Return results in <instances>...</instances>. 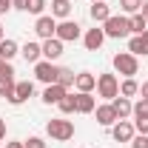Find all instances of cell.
Returning <instances> with one entry per match:
<instances>
[{"instance_id": "obj_31", "label": "cell", "mask_w": 148, "mask_h": 148, "mask_svg": "<svg viewBox=\"0 0 148 148\" xmlns=\"http://www.w3.org/2000/svg\"><path fill=\"white\" fill-rule=\"evenodd\" d=\"M131 148H148V134H134Z\"/></svg>"}, {"instance_id": "obj_3", "label": "cell", "mask_w": 148, "mask_h": 148, "mask_svg": "<svg viewBox=\"0 0 148 148\" xmlns=\"http://www.w3.org/2000/svg\"><path fill=\"white\" fill-rule=\"evenodd\" d=\"M103 32H106V37H111V40H123V37H131L128 17H125V14H111V17L103 23Z\"/></svg>"}, {"instance_id": "obj_26", "label": "cell", "mask_w": 148, "mask_h": 148, "mask_svg": "<svg viewBox=\"0 0 148 148\" xmlns=\"http://www.w3.org/2000/svg\"><path fill=\"white\" fill-rule=\"evenodd\" d=\"M143 9V0H120V12L128 17V14H137Z\"/></svg>"}, {"instance_id": "obj_2", "label": "cell", "mask_w": 148, "mask_h": 148, "mask_svg": "<svg viewBox=\"0 0 148 148\" xmlns=\"http://www.w3.org/2000/svg\"><path fill=\"white\" fill-rule=\"evenodd\" d=\"M111 66L123 77H134V74H140V57H134L131 51H120V54L111 57Z\"/></svg>"}, {"instance_id": "obj_18", "label": "cell", "mask_w": 148, "mask_h": 148, "mask_svg": "<svg viewBox=\"0 0 148 148\" xmlns=\"http://www.w3.org/2000/svg\"><path fill=\"white\" fill-rule=\"evenodd\" d=\"M74 88H77V91H94V88H97V74L80 71L74 77Z\"/></svg>"}, {"instance_id": "obj_9", "label": "cell", "mask_w": 148, "mask_h": 148, "mask_svg": "<svg viewBox=\"0 0 148 148\" xmlns=\"http://www.w3.org/2000/svg\"><path fill=\"white\" fill-rule=\"evenodd\" d=\"M29 97H34V83L32 80H20L17 86H14V94L9 97V103L12 106H23Z\"/></svg>"}, {"instance_id": "obj_37", "label": "cell", "mask_w": 148, "mask_h": 148, "mask_svg": "<svg viewBox=\"0 0 148 148\" xmlns=\"http://www.w3.org/2000/svg\"><path fill=\"white\" fill-rule=\"evenodd\" d=\"M140 100H145V103H148V80L140 86Z\"/></svg>"}, {"instance_id": "obj_12", "label": "cell", "mask_w": 148, "mask_h": 148, "mask_svg": "<svg viewBox=\"0 0 148 148\" xmlns=\"http://www.w3.org/2000/svg\"><path fill=\"white\" fill-rule=\"evenodd\" d=\"M128 51L134 57H148V29L143 34H131L128 37Z\"/></svg>"}, {"instance_id": "obj_41", "label": "cell", "mask_w": 148, "mask_h": 148, "mask_svg": "<svg viewBox=\"0 0 148 148\" xmlns=\"http://www.w3.org/2000/svg\"><path fill=\"white\" fill-rule=\"evenodd\" d=\"M0 40H3V26H0Z\"/></svg>"}, {"instance_id": "obj_1", "label": "cell", "mask_w": 148, "mask_h": 148, "mask_svg": "<svg viewBox=\"0 0 148 148\" xmlns=\"http://www.w3.org/2000/svg\"><path fill=\"white\" fill-rule=\"evenodd\" d=\"M46 134H49L54 143H69L74 137V123L66 120V117H54V120L46 123Z\"/></svg>"}, {"instance_id": "obj_8", "label": "cell", "mask_w": 148, "mask_h": 148, "mask_svg": "<svg viewBox=\"0 0 148 148\" xmlns=\"http://www.w3.org/2000/svg\"><path fill=\"white\" fill-rule=\"evenodd\" d=\"M54 32H57V20L51 17V14H40V17L34 20V34L40 37V40L54 37Z\"/></svg>"}, {"instance_id": "obj_16", "label": "cell", "mask_w": 148, "mask_h": 148, "mask_svg": "<svg viewBox=\"0 0 148 148\" xmlns=\"http://www.w3.org/2000/svg\"><path fill=\"white\" fill-rule=\"evenodd\" d=\"M20 54H23L26 63H32V66H34L37 60H43V46L34 43V40H29V43H23V46H20Z\"/></svg>"}, {"instance_id": "obj_40", "label": "cell", "mask_w": 148, "mask_h": 148, "mask_svg": "<svg viewBox=\"0 0 148 148\" xmlns=\"http://www.w3.org/2000/svg\"><path fill=\"white\" fill-rule=\"evenodd\" d=\"M91 3H106V0H91Z\"/></svg>"}, {"instance_id": "obj_20", "label": "cell", "mask_w": 148, "mask_h": 148, "mask_svg": "<svg viewBox=\"0 0 148 148\" xmlns=\"http://www.w3.org/2000/svg\"><path fill=\"white\" fill-rule=\"evenodd\" d=\"M17 54H20V46L12 37H3L0 40V60H14Z\"/></svg>"}, {"instance_id": "obj_36", "label": "cell", "mask_w": 148, "mask_h": 148, "mask_svg": "<svg viewBox=\"0 0 148 148\" xmlns=\"http://www.w3.org/2000/svg\"><path fill=\"white\" fill-rule=\"evenodd\" d=\"M6 148H26V143H23V140H9Z\"/></svg>"}, {"instance_id": "obj_24", "label": "cell", "mask_w": 148, "mask_h": 148, "mask_svg": "<svg viewBox=\"0 0 148 148\" xmlns=\"http://www.w3.org/2000/svg\"><path fill=\"white\" fill-rule=\"evenodd\" d=\"M74 77H77V74H74L71 69H63V66H60V71H57V86H63V88L69 91V88H74Z\"/></svg>"}, {"instance_id": "obj_30", "label": "cell", "mask_w": 148, "mask_h": 148, "mask_svg": "<svg viewBox=\"0 0 148 148\" xmlns=\"http://www.w3.org/2000/svg\"><path fill=\"white\" fill-rule=\"evenodd\" d=\"M6 77H14V66H12V60H0V80H6Z\"/></svg>"}, {"instance_id": "obj_10", "label": "cell", "mask_w": 148, "mask_h": 148, "mask_svg": "<svg viewBox=\"0 0 148 148\" xmlns=\"http://www.w3.org/2000/svg\"><path fill=\"white\" fill-rule=\"evenodd\" d=\"M103 43H106V32H103L100 26H94V29H88V32L83 34V46H86L88 51H100Z\"/></svg>"}, {"instance_id": "obj_23", "label": "cell", "mask_w": 148, "mask_h": 148, "mask_svg": "<svg viewBox=\"0 0 148 148\" xmlns=\"http://www.w3.org/2000/svg\"><path fill=\"white\" fill-rule=\"evenodd\" d=\"M137 94H140V83H137V80H134V77H125V80H123V83H120V97H137Z\"/></svg>"}, {"instance_id": "obj_5", "label": "cell", "mask_w": 148, "mask_h": 148, "mask_svg": "<svg viewBox=\"0 0 148 148\" xmlns=\"http://www.w3.org/2000/svg\"><path fill=\"white\" fill-rule=\"evenodd\" d=\"M54 37H57V40H63V43H74V40L83 37V26H80L77 20H57Z\"/></svg>"}, {"instance_id": "obj_34", "label": "cell", "mask_w": 148, "mask_h": 148, "mask_svg": "<svg viewBox=\"0 0 148 148\" xmlns=\"http://www.w3.org/2000/svg\"><path fill=\"white\" fill-rule=\"evenodd\" d=\"M12 9H17V12H29V0H12Z\"/></svg>"}, {"instance_id": "obj_35", "label": "cell", "mask_w": 148, "mask_h": 148, "mask_svg": "<svg viewBox=\"0 0 148 148\" xmlns=\"http://www.w3.org/2000/svg\"><path fill=\"white\" fill-rule=\"evenodd\" d=\"M12 12V0H0V14H9Z\"/></svg>"}, {"instance_id": "obj_22", "label": "cell", "mask_w": 148, "mask_h": 148, "mask_svg": "<svg viewBox=\"0 0 148 148\" xmlns=\"http://www.w3.org/2000/svg\"><path fill=\"white\" fill-rule=\"evenodd\" d=\"M128 29H131V34H143L148 29V20L143 12H137V14H128Z\"/></svg>"}, {"instance_id": "obj_7", "label": "cell", "mask_w": 148, "mask_h": 148, "mask_svg": "<svg viewBox=\"0 0 148 148\" xmlns=\"http://www.w3.org/2000/svg\"><path fill=\"white\" fill-rule=\"evenodd\" d=\"M134 123L131 120H117L114 125H111V137H114V143H131L134 140Z\"/></svg>"}, {"instance_id": "obj_28", "label": "cell", "mask_w": 148, "mask_h": 148, "mask_svg": "<svg viewBox=\"0 0 148 148\" xmlns=\"http://www.w3.org/2000/svg\"><path fill=\"white\" fill-rule=\"evenodd\" d=\"M131 117H134V120H148V103H145V100L134 103V111H131Z\"/></svg>"}, {"instance_id": "obj_27", "label": "cell", "mask_w": 148, "mask_h": 148, "mask_svg": "<svg viewBox=\"0 0 148 148\" xmlns=\"http://www.w3.org/2000/svg\"><path fill=\"white\" fill-rule=\"evenodd\" d=\"M14 86H17V80H14V77H6V80H0V97H6V100H9V97L14 94Z\"/></svg>"}, {"instance_id": "obj_29", "label": "cell", "mask_w": 148, "mask_h": 148, "mask_svg": "<svg viewBox=\"0 0 148 148\" xmlns=\"http://www.w3.org/2000/svg\"><path fill=\"white\" fill-rule=\"evenodd\" d=\"M46 6H49L46 0H29V14H37V17H40V14L46 12Z\"/></svg>"}, {"instance_id": "obj_4", "label": "cell", "mask_w": 148, "mask_h": 148, "mask_svg": "<svg viewBox=\"0 0 148 148\" xmlns=\"http://www.w3.org/2000/svg\"><path fill=\"white\" fill-rule=\"evenodd\" d=\"M120 94V80H117V74H111V71H106V74H97V97H103V100H114Z\"/></svg>"}, {"instance_id": "obj_25", "label": "cell", "mask_w": 148, "mask_h": 148, "mask_svg": "<svg viewBox=\"0 0 148 148\" xmlns=\"http://www.w3.org/2000/svg\"><path fill=\"white\" fill-rule=\"evenodd\" d=\"M57 108H60V114H63V117H69V114H77V103H74V94L69 91L66 97H63V100H60V103H57Z\"/></svg>"}, {"instance_id": "obj_33", "label": "cell", "mask_w": 148, "mask_h": 148, "mask_svg": "<svg viewBox=\"0 0 148 148\" xmlns=\"http://www.w3.org/2000/svg\"><path fill=\"white\" fill-rule=\"evenodd\" d=\"M131 123H134L137 134H148V120H131Z\"/></svg>"}, {"instance_id": "obj_17", "label": "cell", "mask_w": 148, "mask_h": 148, "mask_svg": "<svg viewBox=\"0 0 148 148\" xmlns=\"http://www.w3.org/2000/svg\"><path fill=\"white\" fill-rule=\"evenodd\" d=\"M66 94H69V91H66L63 86L51 83V86H46V88H43V103H46V106H57V103H60Z\"/></svg>"}, {"instance_id": "obj_39", "label": "cell", "mask_w": 148, "mask_h": 148, "mask_svg": "<svg viewBox=\"0 0 148 148\" xmlns=\"http://www.w3.org/2000/svg\"><path fill=\"white\" fill-rule=\"evenodd\" d=\"M143 14H145V20H148V3H143V9H140Z\"/></svg>"}, {"instance_id": "obj_14", "label": "cell", "mask_w": 148, "mask_h": 148, "mask_svg": "<svg viewBox=\"0 0 148 148\" xmlns=\"http://www.w3.org/2000/svg\"><path fill=\"white\" fill-rule=\"evenodd\" d=\"M94 117H97V125H103V128H111V125L117 123V114H114V108H111V103L97 106V108H94Z\"/></svg>"}, {"instance_id": "obj_32", "label": "cell", "mask_w": 148, "mask_h": 148, "mask_svg": "<svg viewBox=\"0 0 148 148\" xmlns=\"http://www.w3.org/2000/svg\"><path fill=\"white\" fill-rule=\"evenodd\" d=\"M26 148H46V140L43 137H29V140H23Z\"/></svg>"}, {"instance_id": "obj_11", "label": "cell", "mask_w": 148, "mask_h": 148, "mask_svg": "<svg viewBox=\"0 0 148 148\" xmlns=\"http://www.w3.org/2000/svg\"><path fill=\"white\" fill-rule=\"evenodd\" d=\"M43 46V60H51V63H57L60 57H63V40H57V37H49V40H43L40 43Z\"/></svg>"}, {"instance_id": "obj_15", "label": "cell", "mask_w": 148, "mask_h": 148, "mask_svg": "<svg viewBox=\"0 0 148 148\" xmlns=\"http://www.w3.org/2000/svg\"><path fill=\"white\" fill-rule=\"evenodd\" d=\"M111 108H114V114H117V120H128L131 117V111H134V103H131L128 97H114L111 100Z\"/></svg>"}, {"instance_id": "obj_13", "label": "cell", "mask_w": 148, "mask_h": 148, "mask_svg": "<svg viewBox=\"0 0 148 148\" xmlns=\"http://www.w3.org/2000/svg\"><path fill=\"white\" fill-rule=\"evenodd\" d=\"M74 103H77V114H94V108H97V100L91 91H77Z\"/></svg>"}, {"instance_id": "obj_38", "label": "cell", "mask_w": 148, "mask_h": 148, "mask_svg": "<svg viewBox=\"0 0 148 148\" xmlns=\"http://www.w3.org/2000/svg\"><path fill=\"white\" fill-rule=\"evenodd\" d=\"M3 140H6V120L0 117V143H3Z\"/></svg>"}, {"instance_id": "obj_21", "label": "cell", "mask_w": 148, "mask_h": 148, "mask_svg": "<svg viewBox=\"0 0 148 148\" xmlns=\"http://www.w3.org/2000/svg\"><path fill=\"white\" fill-rule=\"evenodd\" d=\"M71 14V0H51V17L54 20H69Z\"/></svg>"}, {"instance_id": "obj_19", "label": "cell", "mask_w": 148, "mask_h": 148, "mask_svg": "<svg viewBox=\"0 0 148 148\" xmlns=\"http://www.w3.org/2000/svg\"><path fill=\"white\" fill-rule=\"evenodd\" d=\"M88 14H91V20L97 23V26H103V23L111 17V6H106V3H91Z\"/></svg>"}, {"instance_id": "obj_6", "label": "cell", "mask_w": 148, "mask_h": 148, "mask_svg": "<svg viewBox=\"0 0 148 148\" xmlns=\"http://www.w3.org/2000/svg\"><path fill=\"white\" fill-rule=\"evenodd\" d=\"M57 71H60V66L51 63V60H37V63H34V77L43 83V86L57 83Z\"/></svg>"}]
</instances>
